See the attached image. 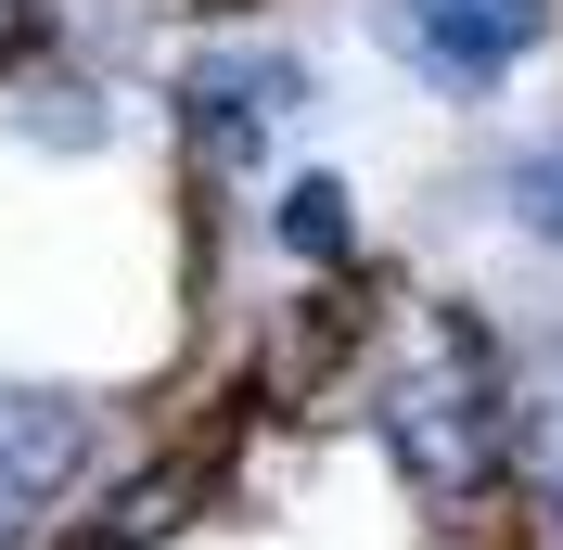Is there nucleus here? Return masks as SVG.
<instances>
[{
    "label": "nucleus",
    "instance_id": "obj_1",
    "mask_svg": "<svg viewBox=\"0 0 563 550\" xmlns=\"http://www.w3.org/2000/svg\"><path fill=\"white\" fill-rule=\"evenodd\" d=\"M512 422H526V372H487V359H449V345L397 333L358 384V436L385 461V486L422 525H474L512 499Z\"/></svg>",
    "mask_w": 563,
    "mask_h": 550
},
{
    "label": "nucleus",
    "instance_id": "obj_2",
    "mask_svg": "<svg viewBox=\"0 0 563 550\" xmlns=\"http://www.w3.org/2000/svg\"><path fill=\"white\" fill-rule=\"evenodd\" d=\"M154 116H167V179H206L244 206L269 167H295L282 141L320 116V52L256 13H206L154 77Z\"/></svg>",
    "mask_w": 563,
    "mask_h": 550
},
{
    "label": "nucleus",
    "instance_id": "obj_3",
    "mask_svg": "<svg viewBox=\"0 0 563 550\" xmlns=\"http://www.w3.org/2000/svg\"><path fill=\"white\" fill-rule=\"evenodd\" d=\"M397 308H410V270H358V282H282L269 308L231 333V384H244V410L295 422V436H333L358 422V384L372 359L397 345Z\"/></svg>",
    "mask_w": 563,
    "mask_h": 550
},
{
    "label": "nucleus",
    "instance_id": "obj_4",
    "mask_svg": "<svg viewBox=\"0 0 563 550\" xmlns=\"http://www.w3.org/2000/svg\"><path fill=\"white\" fill-rule=\"evenodd\" d=\"M115 448H129V410H115L103 384H77V372H0V486H13V499L65 513Z\"/></svg>",
    "mask_w": 563,
    "mask_h": 550
},
{
    "label": "nucleus",
    "instance_id": "obj_5",
    "mask_svg": "<svg viewBox=\"0 0 563 550\" xmlns=\"http://www.w3.org/2000/svg\"><path fill=\"white\" fill-rule=\"evenodd\" d=\"M346 13L372 38V65H397L422 103H449V116H499L526 90V52L499 26H474L461 0H346Z\"/></svg>",
    "mask_w": 563,
    "mask_h": 550
},
{
    "label": "nucleus",
    "instance_id": "obj_6",
    "mask_svg": "<svg viewBox=\"0 0 563 550\" xmlns=\"http://www.w3.org/2000/svg\"><path fill=\"white\" fill-rule=\"evenodd\" d=\"M244 243L269 256L282 282H358V270H385L372 193H358L346 167H320V154H295V167H269L244 193Z\"/></svg>",
    "mask_w": 563,
    "mask_h": 550
},
{
    "label": "nucleus",
    "instance_id": "obj_7",
    "mask_svg": "<svg viewBox=\"0 0 563 550\" xmlns=\"http://www.w3.org/2000/svg\"><path fill=\"white\" fill-rule=\"evenodd\" d=\"M129 77L90 52V38H65V52H38L13 90H0V141L13 154H38V167H103L115 141H129Z\"/></svg>",
    "mask_w": 563,
    "mask_h": 550
},
{
    "label": "nucleus",
    "instance_id": "obj_8",
    "mask_svg": "<svg viewBox=\"0 0 563 550\" xmlns=\"http://www.w3.org/2000/svg\"><path fill=\"white\" fill-rule=\"evenodd\" d=\"M461 193H474L487 231H512L526 256H551V270H563V116H551V129H526V141H499Z\"/></svg>",
    "mask_w": 563,
    "mask_h": 550
},
{
    "label": "nucleus",
    "instance_id": "obj_9",
    "mask_svg": "<svg viewBox=\"0 0 563 550\" xmlns=\"http://www.w3.org/2000/svg\"><path fill=\"white\" fill-rule=\"evenodd\" d=\"M461 13H474V26H499L526 65H551V52H563V0H461Z\"/></svg>",
    "mask_w": 563,
    "mask_h": 550
},
{
    "label": "nucleus",
    "instance_id": "obj_10",
    "mask_svg": "<svg viewBox=\"0 0 563 550\" xmlns=\"http://www.w3.org/2000/svg\"><path fill=\"white\" fill-rule=\"evenodd\" d=\"M551 372H563V345H551Z\"/></svg>",
    "mask_w": 563,
    "mask_h": 550
}]
</instances>
